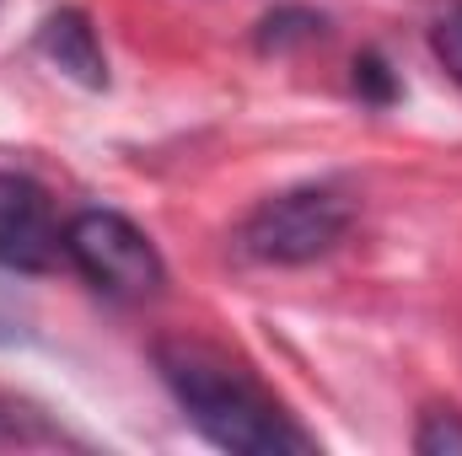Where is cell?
<instances>
[{"instance_id":"3","label":"cell","mask_w":462,"mask_h":456,"mask_svg":"<svg viewBox=\"0 0 462 456\" xmlns=\"http://www.w3.org/2000/svg\"><path fill=\"white\" fill-rule=\"evenodd\" d=\"M65 258L81 269V279L92 290H103L108 301H156L167 285V263L156 252V242L118 210H81L65 226Z\"/></svg>"},{"instance_id":"8","label":"cell","mask_w":462,"mask_h":456,"mask_svg":"<svg viewBox=\"0 0 462 456\" xmlns=\"http://www.w3.org/2000/svg\"><path fill=\"white\" fill-rule=\"evenodd\" d=\"M430 49H436V59L452 70V81L462 87V0H452V5L436 16V27H430Z\"/></svg>"},{"instance_id":"2","label":"cell","mask_w":462,"mask_h":456,"mask_svg":"<svg viewBox=\"0 0 462 456\" xmlns=\"http://www.w3.org/2000/svg\"><path fill=\"white\" fill-rule=\"evenodd\" d=\"M355 226V199L334 183H301L285 194H269L236 231L242 258L253 263H280V269H301L328 258Z\"/></svg>"},{"instance_id":"6","label":"cell","mask_w":462,"mask_h":456,"mask_svg":"<svg viewBox=\"0 0 462 456\" xmlns=\"http://www.w3.org/2000/svg\"><path fill=\"white\" fill-rule=\"evenodd\" d=\"M328 32V16L312 11V5H280L258 22V49L263 54H285V49H301V43H318Z\"/></svg>"},{"instance_id":"11","label":"cell","mask_w":462,"mask_h":456,"mask_svg":"<svg viewBox=\"0 0 462 456\" xmlns=\"http://www.w3.org/2000/svg\"><path fill=\"white\" fill-rule=\"evenodd\" d=\"M0 441H16V414L0 408Z\"/></svg>"},{"instance_id":"1","label":"cell","mask_w":462,"mask_h":456,"mask_svg":"<svg viewBox=\"0 0 462 456\" xmlns=\"http://www.w3.org/2000/svg\"><path fill=\"white\" fill-rule=\"evenodd\" d=\"M156 370L189 424L231 456H312L318 441L280 408V397L221 349L199 339H162Z\"/></svg>"},{"instance_id":"4","label":"cell","mask_w":462,"mask_h":456,"mask_svg":"<svg viewBox=\"0 0 462 456\" xmlns=\"http://www.w3.org/2000/svg\"><path fill=\"white\" fill-rule=\"evenodd\" d=\"M65 252V231L38 183L0 172V269L5 274H43Z\"/></svg>"},{"instance_id":"5","label":"cell","mask_w":462,"mask_h":456,"mask_svg":"<svg viewBox=\"0 0 462 456\" xmlns=\"http://www.w3.org/2000/svg\"><path fill=\"white\" fill-rule=\"evenodd\" d=\"M38 54H43L60 76H70L76 87H87V92H103V87H108V54H103V43H97V27H92L87 11H76V5H60V11L43 16V27H38Z\"/></svg>"},{"instance_id":"7","label":"cell","mask_w":462,"mask_h":456,"mask_svg":"<svg viewBox=\"0 0 462 456\" xmlns=\"http://www.w3.org/2000/svg\"><path fill=\"white\" fill-rule=\"evenodd\" d=\"M414 451H420V456H462V414H457V408L430 403V408L420 414Z\"/></svg>"},{"instance_id":"10","label":"cell","mask_w":462,"mask_h":456,"mask_svg":"<svg viewBox=\"0 0 462 456\" xmlns=\"http://www.w3.org/2000/svg\"><path fill=\"white\" fill-rule=\"evenodd\" d=\"M5 274V269H0ZM32 333V312H27V301L0 279V343H16V339H27Z\"/></svg>"},{"instance_id":"9","label":"cell","mask_w":462,"mask_h":456,"mask_svg":"<svg viewBox=\"0 0 462 456\" xmlns=\"http://www.w3.org/2000/svg\"><path fill=\"white\" fill-rule=\"evenodd\" d=\"M355 92L360 97H371V103H393V70L382 65V54H360L355 59Z\"/></svg>"}]
</instances>
